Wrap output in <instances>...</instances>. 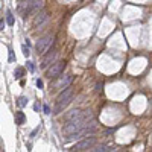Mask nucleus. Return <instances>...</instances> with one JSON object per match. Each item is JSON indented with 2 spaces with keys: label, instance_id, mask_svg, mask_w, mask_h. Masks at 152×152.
I'll return each mask as SVG.
<instances>
[{
  "label": "nucleus",
  "instance_id": "obj_7",
  "mask_svg": "<svg viewBox=\"0 0 152 152\" xmlns=\"http://www.w3.org/2000/svg\"><path fill=\"white\" fill-rule=\"evenodd\" d=\"M55 58H56V52H55V50L44 53V58L41 61V69H47L49 66H52L53 62H55Z\"/></svg>",
  "mask_w": 152,
  "mask_h": 152
},
{
  "label": "nucleus",
  "instance_id": "obj_6",
  "mask_svg": "<svg viewBox=\"0 0 152 152\" xmlns=\"http://www.w3.org/2000/svg\"><path fill=\"white\" fill-rule=\"evenodd\" d=\"M72 81H73V76L72 75H67V76H62V78H59L58 81H56V84H55V88H58V90H66L67 87H70V84H72Z\"/></svg>",
  "mask_w": 152,
  "mask_h": 152
},
{
  "label": "nucleus",
  "instance_id": "obj_12",
  "mask_svg": "<svg viewBox=\"0 0 152 152\" xmlns=\"http://www.w3.org/2000/svg\"><path fill=\"white\" fill-rule=\"evenodd\" d=\"M6 23L9 24V26H12V24H14V17H12V14H11L9 11L6 12Z\"/></svg>",
  "mask_w": 152,
  "mask_h": 152
},
{
  "label": "nucleus",
  "instance_id": "obj_8",
  "mask_svg": "<svg viewBox=\"0 0 152 152\" xmlns=\"http://www.w3.org/2000/svg\"><path fill=\"white\" fill-rule=\"evenodd\" d=\"M47 20V12L46 11H38L34 18V26H41V24Z\"/></svg>",
  "mask_w": 152,
  "mask_h": 152
},
{
  "label": "nucleus",
  "instance_id": "obj_16",
  "mask_svg": "<svg viewBox=\"0 0 152 152\" xmlns=\"http://www.w3.org/2000/svg\"><path fill=\"white\" fill-rule=\"evenodd\" d=\"M37 85H38V88H43V81L38 79V81H37Z\"/></svg>",
  "mask_w": 152,
  "mask_h": 152
},
{
  "label": "nucleus",
  "instance_id": "obj_9",
  "mask_svg": "<svg viewBox=\"0 0 152 152\" xmlns=\"http://www.w3.org/2000/svg\"><path fill=\"white\" fill-rule=\"evenodd\" d=\"M82 116V110H72L70 113L66 114V120H73V119H78Z\"/></svg>",
  "mask_w": 152,
  "mask_h": 152
},
{
  "label": "nucleus",
  "instance_id": "obj_14",
  "mask_svg": "<svg viewBox=\"0 0 152 152\" xmlns=\"http://www.w3.org/2000/svg\"><path fill=\"white\" fill-rule=\"evenodd\" d=\"M26 104H28V97L20 96V97H18V105H20V107H24Z\"/></svg>",
  "mask_w": 152,
  "mask_h": 152
},
{
  "label": "nucleus",
  "instance_id": "obj_17",
  "mask_svg": "<svg viewBox=\"0 0 152 152\" xmlns=\"http://www.w3.org/2000/svg\"><path fill=\"white\" fill-rule=\"evenodd\" d=\"M44 113H46V114H50V108H49L47 105H44Z\"/></svg>",
  "mask_w": 152,
  "mask_h": 152
},
{
  "label": "nucleus",
  "instance_id": "obj_21",
  "mask_svg": "<svg viewBox=\"0 0 152 152\" xmlns=\"http://www.w3.org/2000/svg\"><path fill=\"white\" fill-rule=\"evenodd\" d=\"M21 2H23V0H21Z\"/></svg>",
  "mask_w": 152,
  "mask_h": 152
},
{
  "label": "nucleus",
  "instance_id": "obj_11",
  "mask_svg": "<svg viewBox=\"0 0 152 152\" xmlns=\"http://www.w3.org/2000/svg\"><path fill=\"white\" fill-rule=\"evenodd\" d=\"M24 120H26V116H24V113H21V111L15 113V123H17V125H23Z\"/></svg>",
  "mask_w": 152,
  "mask_h": 152
},
{
  "label": "nucleus",
  "instance_id": "obj_18",
  "mask_svg": "<svg viewBox=\"0 0 152 152\" xmlns=\"http://www.w3.org/2000/svg\"><path fill=\"white\" fill-rule=\"evenodd\" d=\"M0 29H2V31L5 29V21H3V18H2V21H0Z\"/></svg>",
  "mask_w": 152,
  "mask_h": 152
},
{
  "label": "nucleus",
  "instance_id": "obj_10",
  "mask_svg": "<svg viewBox=\"0 0 152 152\" xmlns=\"http://www.w3.org/2000/svg\"><path fill=\"white\" fill-rule=\"evenodd\" d=\"M91 151H94V152H110V151H114V148L107 146V145H97V146H93Z\"/></svg>",
  "mask_w": 152,
  "mask_h": 152
},
{
  "label": "nucleus",
  "instance_id": "obj_4",
  "mask_svg": "<svg viewBox=\"0 0 152 152\" xmlns=\"http://www.w3.org/2000/svg\"><path fill=\"white\" fill-rule=\"evenodd\" d=\"M66 69V61H56L53 62L52 66L47 67V72H46V76L49 79H55V78H59L61 73L64 72Z\"/></svg>",
  "mask_w": 152,
  "mask_h": 152
},
{
  "label": "nucleus",
  "instance_id": "obj_3",
  "mask_svg": "<svg viewBox=\"0 0 152 152\" xmlns=\"http://www.w3.org/2000/svg\"><path fill=\"white\" fill-rule=\"evenodd\" d=\"M44 6V2L43 0H28L24 5H21L20 6V15H23V17H26V15H29L31 12H34V11H40L41 8Z\"/></svg>",
  "mask_w": 152,
  "mask_h": 152
},
{
  "label": "nucleus",
  "instance_id": "obj_5",
  "mask_svg": "<svg viewBox=\"0 0 152 152\" xmlns=\"http://www.w3.org/2000/svg\"><path fill=\"white\" fill-rule=\"evenodd\" d=\"M94 143H96V138H94V137H87V138H84L82 142L76 143V145L72 148V151H76V152L88 151V149H91V148L94 146Z\"/></svg>",
  "mask_w": 152,
  "mask_h": 152
},
{
  "label": "nucleus",
  "instance_id": "obj_15",
  "mask_svg": "<svg viewBox=\"0 0 152 152\" xmlns=\"http://www.w3.org/2000/svg\"><path fill=\"white\" fill-rule=\"evenodd\" d=\"M21 50H23V55H24V56H29V53H31V52H29V49H28L26 46H23V47H21Z\"/></svg>",
  "mask_w": 152,
  "mask_h": 152
},
{
  "label": "nucleus",
  "instance_id": "obj_19",
  "mask_svg": "<svg viewBox=\"0 0 152 152\" xmlns=\"http://www.w3.org/2000/svg\"><path fill=\"white\" fill-rule=\"evenodd\" d=\"M28 67H29V70H31V72H34V66H32V62H28Z\"/></svg>",
  "mask_w": 152,
  "mask_h": 152
},
{
  "label": "nucleus",
  "instance_id": "obj_1",
  "mask_svg": "<svg viewBox=\"0 0 152 152\" xmlns=\"http://www.w3.org/2000/svg\"><path fill=\"white\" fill-rule=\"evenodd\" d=\"M72 97H73V88L72 87H67L66 90H62L59 93V96L56 97V105L53 108V114H58L64 110L72 102Z\"/></svg>",
  "mask_w": 152,
  "mask_h": 152
},
{
  "label": "nucleus",
  "instance_id": "obj_20",
  "mask_svg": "<svg viewBox=\"0 0 152 152\" xmlns=\"http://www.w3.org/2000/svg\"><path fill=\"white\" fill-rule=\"evenodd\" d=\"M9 61H14V55H12L11 50H9Z\"/></svg>",
  "mask_w": 152,
  "mask_h": 152
},
{
  "label": "nucleus",
  "instance_id": "obj_2",
  "mask_svg": "<svg viewBox=\"0 0 152 152\" xmlns=\"http://www.w3.org/2000/svg\"><path fill=\"white\" fill-rule=\"evenodd\" d=\"M53 44H55V35L49 34V35H46V37L40 38V40L37 41L35 49H37L38 55H44V53H47L49 50L52 49V46H53Z\"/></svg>",
  "mask_w": 152,
  "mask_h": 152
},
{
  "label": "nucleus",
  "instance_id": "obj_13",
  "mask_svg": "<svg viewBox=\"0 0 152 152\" xmlns=\"http://www.w3.org/2000/svg\"><path fill=\"white\" fill-rule=\"evenodd\" d=\"M14 76H15V79H20L21 76H23V69L21 67H17L15 72H14Z\"/></svg>",
  "mask_w": 152,
  "mask_h": 152
}]
</instances>
